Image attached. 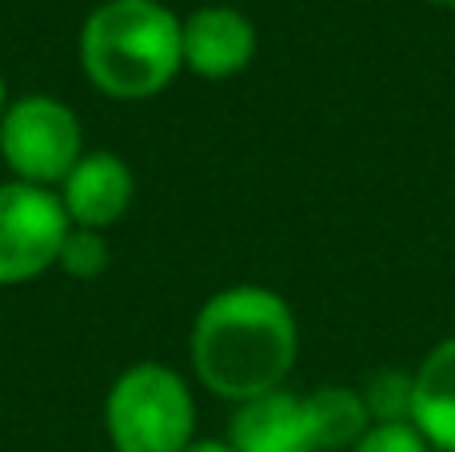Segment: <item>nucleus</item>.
<instances>
[{"label": "nucleus", "instance_id": "nucleus-13", "mask_svg": "<svg viewBox=\"0 0 455 452\" xmlns=\"http://www.w3.org/2000/svg\"><path fill=\"white\" fill-rule=\"evenodd\" d=\"M352 452H432L419 429L411 421H387V424H371Z\"/></svg>", "mask_w": 455, "mask_h": 452}, {"label": "nucleus", "instance_id": "nucleus-7", "mask_svg": "<svg viewBox=\"0 0 455 452\" xmlns=\"http://www.w3.org/2000/svg\"><path fill=\"white\" fill-rule=\"evenodd\" d=\"M64 205V216L76 229L108 232L132 213L136 205V173L120 152L112 149H88L72 165V173L56 189Z\"/></svg>", "mask_w": 455, "mask_h": 452}, {"label": "nucleus", "instance_id": "nucleus-11", "mask_svg": "<svg viewBox=\"0 0 455 452\" xmlns=\"http://www.w3.org/2000/svg\"><path fill=\"white\" fill-rule=\"evenodd\" d=\"M108 261H112L108 232L72 224L60 245V256H56V272H64L68 280H100L108 272Z\"/></svg>", "mask_w": 455, "mask_h": 452}, {"label": "nucleus", "instance_id": "nucleus-9", "mask_svg": "<svg viewBox=\"0 0 455 452\" xmlns=\"http://www.w3.org/2000/svg\"><path fill=\"white\" fill-rule=\"evenodd\" d=\"M411 424L432 452H455V336L432 344L411 373Z\"/></svg>", "mask_w": 455, "mask_h": 452}, {"label": "nucleus", "instance_id": "nucleus-8", "mask_svg": "<svg viewBox=\"0 0 455 452\" xmlns=\"http://www.w3.org/2000/svg\"><path fill=\"white\" fill-rule=\"evenodd\" d=\"M228 445L235 452H320L307 392L275 389L235 405Z\"/></svg>", "mask_w": 455, "mask_h": 452}, {"label": "nucleus", "instance_id": "nucleus-1", "mask_svg": "<svg viewBox=\"0 0 455 452\" xmlns=\"http://www.w3.org/2000/svg\"><path fill=\"white\" fill-rule=\"evenodd\" d=\"M299 360V320L288 296L267 285H228L196 309L188 328V365L204 392L243 405L288 389Z\"/></svg>", "mask_w": 455, "mask_h": 452}, {"label": "nucleus", "instance_id": "nucleus-6", "mask_svg": "<svg viewBox=\"0 0 455 452\" xmlns=\"http://www.w3.org/2000/svg\"><path fill=\"white\" fill-rule=\"evenodd\" d=\"M180 48L184 72L200 80H232L251 69L259 52V32L243 8L220 0L180 16Z\"/></svg>", "mask_w": 455, "mask_h": 452}, {"label": "nucleus", "instance_id": "nucleus-12", "mask_svg": "<svg viewBox=\"0 0 455 452\" xmlns=\"http://www.w3.org/2000/svg\"><path fill=\"white\" fill-rule=\"evenodd\" d=\"M360 397L368 405L371 424L411 421V373H403V368H379V373H371L363 381Z\"/></svg>", "mask_w": 455, "mask_h": 452}, {"label": "nucleus", "instance_id": "nucleus-16", "mask_svg": "<svg viewBox=\"0 0 455 452\" xmlns=\"http://www.w3.org/2000/svg\"><path fill=\"white\" fill-rule=\"evenodd\" d=\"M427 4H435V8H455V0H427Z\"/></svg>", "mask_w": 455, "mask_h": 452}, {"label": "nucleus", "instance_id": "nucleus-2", "mask_svg": "<svg viewBox=\"0 0 455 452\" xmlns=\"http://www.w3.org/2000/svg\"><path fill=\"white\" fill-rule=\"evenodd\" d=\"M84 80L116 104L156 101L184 72L180 16L164 0H100L76 36Z\"/></svg>", "mask_w": 455, "mask_h": 452}, {"label": "nucleus", "instance_id": "nucleus-4", "mask_svg": "<svg viewBox=\"0 0 455 452\" xmlns=\"http://www.w3.org/2000/svg\"><path fill=\"white\" fill-rule=\"evenodd\" d=\"M84 152V125L72 104L52 93L12 96L0 120V160L8 168V181L60 189Z\"/></svg>", "mask_w": 455, "mask_h": 452}, {"label": "nucleus", "instance_id": "nucleus-10", "mask_svg": "<svg viewBox=\"0 0 455 452\" xmlns=\"http://www.w3.org/2000/svg\"><path fill=\"white\" fill-rule=\"evenodd\" d=\"M307 408H312L320 452H352L355 440L371 429L368 405L352 384H323V389L307 392Z\"/></svg>", "mask_w": 455, "mask_h": 452}, {"label": "nucleus", "instance_id": "nucleus-3", "mask_svg": "<svg viewBox=\"0 0 455 452\" xmlns=\"http://www.w3.org/2000/svg\"><path fill=\"white\" fill-rule=\"evenodd\" d=\"M100 421L116 452H184L196 440V392L172 365L136 360L108 384Z\"/></svg>", "mask_w": 455, "mask_h": 452}, {"label": "nucleus", "instance_id": "nucleus-14", "mask_svg": "<svg viewBox=\"0 0 455 452\" xmlns=\"http://www.w3.org/2000/svg\"><path fill=\"white\" fill-rule=\"evenodd\" d=\"M184 452H235V448L228 445V440H200V437H196Z\"/></svg>", "mask_w": 455, "mask_h": 452}, {"label": "nucleus", "instance_id": "nucleus-15", "mask_svg": "<svg viewBox=\"0 0 455 452\" xmlns=\"http://www.w3.org/2000/svg\"><path fill=\"white\" fill-rule=\"evenodd\" d=\"M8 104H12V93H8V80H4V72H0V120H4Z\"/></svg>", "mask_w": 455, "mask_h": 452}, {"label": "nucleus", "instance_id": "nucleus-5", "mask_svg": "<svg viewBox=\"0 0 455 452\" xmlns=\"http://www.w3.org/2000/svg\"><path fill=\"white\" fill-rule=\"evenodd\" d=\"M68 229L56 189L0 181V288H20L52 272Z\"/></svg>", "mask_w": 455, "mask_h": 452}]
</instances>
